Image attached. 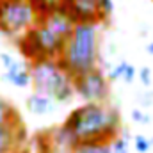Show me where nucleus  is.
<instances>
[{"label":"nucleus","instance_id":"nucleus-1","mask_svg":"<svg viewBox=\"0 0 153 153\" xmlns=\"http://www.w3.org/2000/svg\"><path fill=\"white\" fill-rule=\"evenodd\" d=\"M121 117L117 111L103 103H84L66 117L62 128L73 143L82 141H112L117 137Z\"/></svg>","mask_w":153,"mask_h":153},{"label":"nucleus","instance_id":"nucleus-2","mask_svg":"<svg viewBox=\"0 0 153 153\" xmlns=\"http://www.w3.org/2000/svg\"><path fill=\"white\" fill-rule=\"evenodd\" d=\"M57 61L71 78L94 70L98 62L96 23H76Z\"/></svg>","mask_w":153,"mask_h":153},{"label":"nucleus","instance_id":"nucleus-3","mask_svg":"<svg viewBox=\"0 0 153 153\" xmlns=\"http://www.w3.org/2000/svg\"><path fill=\"white\" fill-rule=\"evenodd\" d=\"M30 75L36 93L52 96L57 103H68L76 94L73 78L61 68L57 59H45L32 62Z\"/></svg>","mask_w":153,"mask_h":153},{"label":"nucleus","instance_id":"nucleus-4","mask_svg":"<svg viewBox=\"0 0 153 153\" xmlns=\"http://www.w3.org/2000/svg\"><path fill=\"white\" fill-rule=\"evenodd\" d=\"M64 45H66V39L59 38L41 22L34 25L29 32H25L22 41L18 43L23 55L32 62L45 61V59H59L64 50Z\"/></svg>","mask_w":153,"mask_h":153},{"label":"nucleus","instance_id":"nucleus-5","mask_svg":"<svg viewBox=\"0 0 153 153\" xmlns=\"http://www.w3.org/2000/svg\"><path fill=\"white\" fill-rule=\"evenodd\" d=\"M39 20L30 0H0V30L5 36L29 32Z\"/></svg>","mask_w":153,"mask_h":153},{"label":"nucleus","instance_id":"nucleus-6","mask_svg":"<svg viewBox=\"0 0 153 153\" xmlns=\"http://www.w3.org/2000/svg\"><path fill=\"white\" fill-rule=\"evenodd\" d=\"M73 85L85 103H102L109 94V80L98 68L73 76Z\"/></svg>","mask_w":153,"mask_h":153},{"label":"nucleus","instance_id":"nucleus-7","mask_svg":"<svg viewBox=\"0 0 153 153\" xmlns=\"http://www.w3.org/2000/svg\"><path fill=\"white\" fill-rule=\"evenodd\" d=\"M64 11L75 23H98L103 20L98 0H66Z\"/></svg>","mask_w":153,"mask_h":153},{"label":"nucleus","instance_id":"nucleus-8","mask_svg":"<svg viewBox=\"0 0 153 153\" xmlns=\"http://www.w3.org/2000/svg\"><path fill=\"white\" fill-rule=\"evenodd\" d=\"M39 22H41L45 27H48L52 32H55L59 38L66 39V41H68V38L71 36V32H73V29H75V25H76L64 9L46 14V16H43Z\"/></svg>","mask_w":153,"mask_h":153},{"label":"nucleus","instance_id":"nucleus-9","mask_svg":"<svg viewBox=\"0 0 153 153\" xmlns=\"http://www.w3.org/2000/svg\"><path fill=\"white\" fill-rule=\"evenodd\" d=\"M20 119L14 123H7V125H0V153H13V150L18 146L20 143Z\"/></svg>","mask_w":153,"mask_h":153},{"label":"nucleus","instance_id":"nucleus-10","mask_svg":"<svg viewBox=\"0 0 153 153\" xmlns=\"http://www.w3.org/2000/svg\"><path fill=\"white\" fill-rule=\"evenodd\" d=\"M55 100L48 94H41V93H32L29 98H27V109L29 112L36 116H45L50 114L55 111Z\"/></svg>","mask_w":153,"mask_h":153},{"label":"nucleus","instance_id":"nucleus-11","mask_svg":"<svg viewBox=\"0 0 153 153\" xmlns=\"http://www.w3.org/2000/svg\"><path fill=\"white\" fill-rule=\"evenodd\" d=\"M4 80L11 82L16 87H27V85L32 84V75H30V71H27V68L20 61H16L9 70H5Z\"/></svg>","mask_w":153,"mask_h":153},{"label":"nucleus","instance_id":"nucleus-12","mask_svg":"<svg viewBox=\"0 0 153 153\" xmlns=\"http://www.w3.org/2000/svg\"><path fill=\"white\" fill-rule=\"evenodd\" d=\"M71 153H112V141H82L71 148Z\"/></svg>","mask_w":153,"mask_h":153},{"label":"nucleus","instance_id":"nucleus-13","mask_svg":"<svg viewBox=\"0 0 153 153\" xmlns=\"http://www.w3.org/2000/svg\"><path fill=\"white\" fill-rule=\"evenodd\" d=\"M14 121H18L16 111L11 107L9 102L0 98V125H7V123H14Z\"/></svg>","mask_w":153,"mask_h":153},{"label":"nucleus","instance_id":"nucleus-14","mask_svg":"<svg viewBox=\"0 0 153 153\" xmlns=\"http://www.w3.org/2000/svg\"><path fill=\"white\" fill-rule=\"evenodd\" d=\"M112 153H128V135L123 132V135H117L112 139Z\"/></svg>","mask_w":153,"mask_h":153},{"label":"nucleus","instance_id":"nucleus-15","mask_svg":"<svg viewBox=\"0 0 153 153\" xmlns=\"http://www.w3.org/2000/svg\"><path fill=\"white\" fill-rule=\"evenodd\" d=\"M134 146H135V150L139 153H148L152 150L153 143H152V139H148L144 135H135L134 137Z\"/></svg>","mask_w":153,"mask_h":153},{"label":"nucleus","instance_id":"nucleus-16","mask_svg":"<svg viewBox=\"0 0 153 153\" xmlns=\"http://www.w3.org/2000/svg\"><path fill=\"white\" fill-rule=\"evenodd\" d=\"M126 66H128V62H125V61H121L119 64H116L114 68L109 71V80L123 78V76H125V71H126Z\"/></svg>","mask_w":153,"mask_h":153},{"label":"nucleus","instance_id":"nucleus-17","mask_svg":"<svg viewBox=\"0 0 153 153\" xmlns=\"http://www.w3.org/2000/svg\"><path fill=\"white\" fill-rule=\"evenodd\" d=\"M98 5H100L102 18L111 16V14H112V11H114V4H112V0H98Z\"/></svg>","mask_w":153,"mask_h":153},{"label":"nucleus","instance_id":"nucleus-18","mask_svg":"<svg viewBox=\"0 0 153 153\" xmlns=\"http://www.w3.org/2000/svg\"><path fill=\"white\" fill-rule=\"evenodd\" d=\"M130 116H132V119H134V121H137V123H141V125H148V123L152 121V117H150L148 114H144L141 109H134Z\"/></svg>","mask_w":153,"mask_h":153},{"label":"nucleus","instance_id":"nucleus-19","mask_svg":"<svg viewBox=\"0 0 153 153\" xmlns=\"http://www.w3.org/2000/svg\"><path fill=\"white\" fill-rule=\"evenodd\" d=\"M139 78H141V82H143L144 87H150V85H152V70H150L148 66L141 68V70H139Z\"/></svg>","mask_w":153,"mask_h":153},{"label":"nucleus","instance_id":"nucleus-20","mask_svg":"<svg viewBox=\"0 0 153 153\" xmlns=\"http://www.w3.org/2000/svg\"><path fill=\"white\" fill-rule=\"evenodd\" d=\"M0 62H2V66H4V70H9L14 62H16V59L11 55V53H0Z\"/></svg>","mask_w":153,"mask_h":153},{"label":"nucleus","instance_id":"nucleus-21","mask_svg":"<svg viewBox=\"0 0 153 153\" xmlns=\"http://www.w3.org/2000/svg\"><path fill=\"white\" fill-rule=\"evenodd\" d=\"M134 78H135V68H134L132 64H128V66H126V71H125V76H123V80H125L126 84H130Z\"/></svg>","mask_w":153,"mask_h":153},{"label":"nucleus","instance_id":"nucleus-22","mask_svg":"<svg viewBox=\"0 0 153 153\" xmlns=\"http://www.w3.org/2000/svg\"><path fill=\"white\" fill-rule=\"evenodd\" d=\"M139 102H141L143 107H150V105L153 103V93H144V94H141Z\"/></svg>","mask_w":153,"mask_h":153},{"label":"nucleus","instance_id":"nucleus-23","mask_svg":"<svg viewBox=\"0 0 153 153\" xmlns=\"http://www.w3.org/2000/svg\"><path fill=\"white\" fill-rule=\"evenodd\" d=\"M144 50H146V52H148L150 55H153V41H152V43H148V45L144 46Z\"/></svg>","mask_w":153,"mask_h":153},{"label":"nucleus","instance_id":"nucleus-24","mask_svg":"<svg viewBox=\"0 0 153 153\" xmlns=\"http://www.w3.org/2000/svg\"><path fill=\"white\" fill-rule=\"evenodd\" d=\"M152 143H153V137H152Z\"/></svg>","mask_w":153,"mask_h":153}]
</instances>
